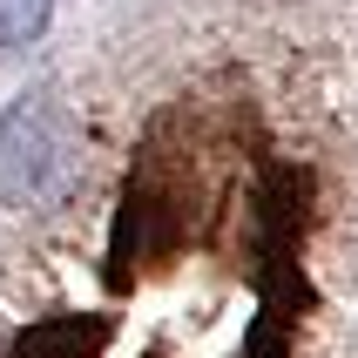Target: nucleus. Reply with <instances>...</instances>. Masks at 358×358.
<instances>
[{
	"mask_svg": "<svg viewBox=\"0 0 358 358\" xmlns=\"http://www.w3.org/2000/svg\"><path fill=\"white\" fill-rule=\"evenodd\" d=\"M68 169V129L55 115V95H20L0 129V196L41 203Z\"/></svg>",
	"mask_w": 358,
	"mask_h": 358,
	"instance_id": "nucleus-1",
	"label": "nucleus"
},
{
	"mask_svg": "<svg viewBox=\"0 0 358 358\" xmlns=\"http://www.w3.org/2000/svg\"><path fill=\"white\" fill-rule=\"evenodd\" d=\"M48 20H55V0H0V48H27V41H41Z\"/></svg>",
	"mask_w": 358,
	"mask_h": 358,
	"instance_id": "nucleus-2",
	"label": "nucleus"
}]
</instances>
